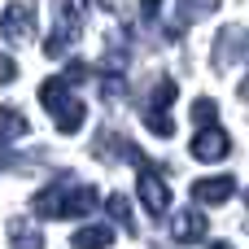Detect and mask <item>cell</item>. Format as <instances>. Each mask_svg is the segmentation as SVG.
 Instances as JSON below:
<instances>
[{
	"label": "cell",
	"mask_w": 249,
	"mask_h": 249,
	"mask_svg": "<svg viewBox=\"0 0 249 249\" xmlns=\"http://www.w3.org/2000/svg\"><path fill=\"white\" fill-rule=\"evenodd\" d=\"M214 118H219V105H214L210 96H197V101H193V123L206 127V123H214Z\"/></svg>",
	"instance_id": "e0dca14e"
},
{
	"label": "cell",
	"mask_w": 249,
	"mask_h": 249,
	"mask_svg": "<svg viewBox=\"0 0 249 249\" xmlns=\"http://www.w3.org/2000/svg\"><path fill=\"white\" fill-rule=\"evenodd\" d=\"M96 201L101 197L92 184H53V188L31 197V210L39 219H74V214H92Z\"/></svg>",
	"instance_id": "6da1fadb"
},
{
	"label": "cell",
	"mask_w": 249,
	"mask_h": 249,
	"mask_svg": "<svg viewBox=\"0 0 249 249\" xmlns=\"http://www.w3.org/2000/svg\"><path fill=\"white\" fill-rule=\"evenodd\" d=\"M105 210H109V219H118V228L127 232V236H136L140 228H136V219H131V201L123 197V193H109L105 197Z\"/></svg>",
	"instance_id": "30bf717a"
},
{
	"label": "cell",
	"mask_w": 249,
	"mask_h": 249,
	"mask_svg": "<svg viewBox=\"0 0 249 249\" xmlns=\"http://www.w3.org/2000/svg\"><path fill=\"white\" fill-rule=\"evenodd\" d=\"M70 245H74V249H88V245H114V228H109V223H92V228H79V232L70 236Z\"/></svg>",
	"instance_id": "8fae6325"
},
{
	"label": "cell",
	"mask_w": 249,
	"mask_h": 249,
	"mask_svg": "<svg viewBox=\"0 0 249 249\" xmlns=\"http://www.w3.org/2000/svg\"><path fill=\"white\" fill-rule=\"evenodd\" d=\"M9 241L13 245H44V232L26 228V223H9Z\"/></svg>",
	"instance_id": "2e32d148"
},
{
	"label": "cell",
	"mask_w": 249,
	"mask_h": 249,
	"mask_svg": "<svg viewBox=\"0 0 249 249\" xmlns=\"http://www.w3.org/2000/svg\"><path fill=\"white\" fill-rule=\"evenodd\" d=\"M83 31V0H57V26L44 39V57H66L70 39H79Z\"/></svg>",
	"instance_id": "3957f363"
},
{
	"label": "cell",
	"mask_w": 249,
	"mask_h": 249,
	"mask_svg": "<svg viewBox=\"0 0 249 249\" xmlns=\"http://www.w3.org/2000/svg\"><path fill=\"white\" fill-rule=\"evenodd\" d=\"M228 153H232V140H228L223 127L206 123V127L193 136V158H197V162H223Z\"/></svg>",
	"instance_id": "8992f818"
},
{
	"label": "cell",
	"mask_w": 249,
	"mask_h": 249,
	"mask_svg": "<svg viewBox=\"0 0 249 249\" xmlns=\"http://www.w3.org/2000/svg\"><path fill=\"white\" fill-rule=\"evenodd\" d=\"M13 79H18V61L0 57V83H13Z\"/></svg>",
	"instance_id": "d6986e66"
},
{
	"label": "cell",
	"mask_w": 249,
	"mask_h": 249,
	"mask_svg": "<svg viewBox=\"0 0 249 249\" xmlns=\"http://www.w3.org/2000/svg\"><path fill=\"white\" fill-rule=\"evenodd\" d=\"M232 197H236V179L232 175H206V179L193 184V201L197 206H223Z\"/></svg>",
	"instance_id": "52a82bcc"
},
{
	"label": "cell",
	"mask_w": 249,
	"mask_h": 249,
	"mask_svg": "<svg viewBox=\"0 0 249 249\" xmlns=\"http://www.w3.org/2000/svg\"><path fill=\"white\" fill-rule=\"evenodd\" d=\"M18 136H26V118H22V109H13V105H0V144L18 140Z\"/></svg>",
	"instance_id": "7c38bea8"
},
{
	"label": "cell",
	"mask_w": 249,
	"mask_h": 249,
	"mask_svg": "<svg viewBox=\"0 0 249 249\" xmlns=\"http://www.w3.org/2000/svg\"><path fill=\"white\" fill-rule=\"evenodd\" d=\"M88 74H92V70H88V66H83V61H70V66H66V74H61V79H66V83H70V88H79V83H88Z\"/></svg>",
	"instance_id": "ac0fdd59"
},
{
	"label": "cell",
	"mask_w": 249,
	"mask_h": 249,
	"mask_svg": "<svg viewBox=\"0 0 249 249\" xmlns=\"http://www.w3.org/2000/svg\"><path fill=\"white\" fill-rule=\"evenodd\" d=\"M219 0H179V9H175V18H179V26H188V22H197V18H206L210 9H214Z\"/></svg>",
	"instance_id": "4fadbf2b"
},
{
	"label": "cell",
	"mask_w": 249,
	"mask_h": 249,
	"mask_svg": "<svg viewBox=\"0 0 249 249\" xmlns=\"http://www.w3.org/2000/svg\"><path fill=\"white\" fill-rule=\"evenodd\" d=\"M158 9H162V0H144V4H140V18H144V22H153V18H158Z\"/></svg>",
	"instance_id": "ffe728a7"
},
{
	"label": "cell",
	"mask_w": 249,
	"mask_h": 249,
	"mask_svg": "<svg viewBox=\"0 0 249 249\" xmlns=\"http://www.w3.org/2000/svg\"><path fill=\"white\" fill-rule=\"evenodd\" d=\"M136 193H140V206H144L149 214H166V210H171V188L162 184V175H158L149 162H140V179H136Z\"/></svg>",
	"instance_id": "5b68a950"
},
{
	"label": "cell",
	"mask_w": 249,
	"mask_h": 249,
	"mask_svg": "<svg viewBox=\"0 0 249 249\" xmlns=\"http://www.w3.org/2000/svg\"><path fill=\"white\" fill-rule=\"evenodd\" d=\"M228 61H245V31L241 26H228L214 39V66H228Z\"/></svg>",
	"instance_id": "9c48e42d"
},
{
	"label": "cell",
	"mask_w": 249,
	"mask_h": 249,
	"mask_svg": "<svg viewBox=\"0 0 249 249\" xmlns=\"http://www.w3.org/2000/svg\"><path fill=\"white\" fill-rule=\"evenodd\" d=\"M0 35L4 44H26L35 35V0H9L0 13Z\"/></svg>",
	"instance_id": "277c9868"
},
{
	"label": "cell",
	"mask_w": 249,
	"mask_h": 249,
	"mask_svg": "<svg viewBox=\"0 0 249 249\" xmlns=\"http://www.w3.org/2000/svg\"><path fill=\"white\" fill-rule=\"evenodd\" d=\"M171 236H175V241H184V245H197V241H206V236H210V223H206V214H201V210H179V214L171 219Z\"/></svg>",
	"instance_id": "ba28073f"
},
{
	"label": "cell",
	"mask_w": 249,
	"mask_h": 249,
	"mask_svg": "<svg viewBox=\"0 0 249 249\" xmlns=\"http://www.w3.org/2000/svg\"><path fill=\"white\" fill-rule=\"evenodd\" d=\"M175 96H179V83H175V79H162L158 92H153V101H149V109H166Z\"/></svg>",
	"instance_id": "9a60e30c"
},
{
	"label": "cell",
	"mask_w": 249,
	"mask_h": 249,
	"mask_svg": "<svg viewBox=\"0 0 249 249\" xmlns=\"http://www.w3.org/2000/svg\"><path fill=\"white\" fill-rule=\"evenodd\" d=\"M144 127H149L153 136H162V140L175 136V123L166 118V109H149V105H144Z\"/></svg>",
	"instance_id": "5bb4252c"
},
{
	"label": "cell",
	"mask_w": 249,
	"mask_h": 249,
	"mask_svg": "<svg viewBox=\"0 0 249 249\" xmlns=\"http://www.w3.org/2000/svg\"><path fill=\"white\" fill-rule=\"evenodd\" d=\"M39 105L57 118V131H61V136H74V131L83 127V118H88V109L70 96V83H66V79H44V83H39Z\"/></svg>",
	"instance_id": "7a4b0ae2"
},
{
	"label": "cell",
	"mask_w": 249,
	"mask_h": 249,
	"mask_svg": "<svg viewBox=\"0 0 249 249\" xmlns=\"http://www.w3.org/2000/svg\"><path fill=\"white\" fill-rule=\"evenodd\" d=\"M96 4H101V9H109V13H114V0H96Z\"/></svg>",
	"instance_id": "44dd1931"
}]
</instances>
